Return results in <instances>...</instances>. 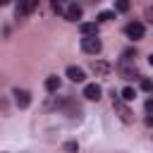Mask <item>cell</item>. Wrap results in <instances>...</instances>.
Instances as JSON below:
<instances>
[{"label":"cell","instance_id":"15","mask_svg":"<svg viewBox=\"0 0 153 153\" xmlns=\"http://www.w3.org/2000/svg\"><path fill=\"white\" fill-rule=\"evenodd\" d=\"M115 10H117V12H127V10H129V0H117V2H115Z\"/></svg>","mask_w":153,"mask_h":153},{"label":"cell","instance_id":"5","mask_svg":"<svg viewBox=\"0 0 153 153\" xmlns=\"http://www.w3.org/2000/svg\"><path fill=\"white\" fill-rule=\"evenodd\" d=\"M91 72L98 74V76H108V74L112 72V65H108V62H103V60H93V62H91Z\"/></svg>","mask_w":153,"mask_h":153},{"label":"cell","instance_id":"17","mask_svg":"<svg viewBox=\"0 0 153 153\" xmlns=\"http://www.w3.org/2000/svg\"><path fill=\"white\" fill-rule=\"evenodd\" d=\"M76 148H79V146H76V141H67V143H65V151H67V153H74Z\"/></svg>","mask_w":153,"mask_h":153},{"label":"cell","instance_id":"16","mask_svg":"<svg viewBox=\"0 0 153 153\" xmlns=\"http://www.w3.org/2000/svg\"><path fill=\"white\" fill-rule=\"evenodd\" d=\"M141 88H143L146 93H151V91H153V81H151V79H141Z\"/></svg>","mask_w":153,"mask_h":153},{"label":"cell","instance_id":"22","mask_svg":"<svg viewBox=\"0 0 153 153\" xmlns=\"http://www.w3.org/2000/svg\"><path fill=\"white\" fill-rule=\"evenodd\" d=\"M148 62H151V65H153V55H148Z\"/></svg>","mask_w":153,"mask_h":153},{"label":"cell","instance_id":"14","mask_svg":"<svg viewBox=\"0 0 153 153\" xmlns=\"http://www.w3.org/2000/svg\"><path fill=\"white\" fill-rule=\"evenodd\" d=\"M110 19H115V12H110V10H105V12L98 14V22H110Z\"/></svg>","mask_w":153,"mask_h":153},{"label":"cell","instance_id":"21","mask_svg":"<svg viewBox=\"0 0 153 153\" xmlns=\"http://www.w3.org/2000/svg\"><path fill=\"white\" fill-rule=\"evenodd\" d=\"M7 2H10V0H0V5H7Z\"/></svg>","mask_w":153,"mask_h":153},{"label":"cell","instance_id":"13","mask_svg":"<svg viewBox=\"0 0 153 153\" xmlns=\"http://www.w3.org/2000/svg\"><path fill=\"white\" fill-rule=\"evenodd\" d=\"M120 96H122V100H124V103H129V100H134V98H136V91H134L131 86H127V88H122V93H120Z\"/></svg>","mask_w":153,"mask_h":153},{"label":"cell","instance_id":"2","mask_svg":"<svg viewBox=\"0 0 153 153\" xmlns=\"http://www.w3.org/2000/svg\"><path fill=\"white\" fill-rule=\"evenodd\" d=\"M81 50L88 53V55H98V53L103 50V43H100L98 36H84V38H81Z\"/></svg>","mask_w":153,"mask_h":153},{"label":"cell","instance_id":"12","mask_svg":"<svg viewBox=\"0 0 153 153\" xmlns=\"http://www.w3.org/2000/svg\"><path fill=\"white\" fill-rule=\"evenodd\" d=\"M45 88H48L50 93L60 91V76H48V79H45Z\"/></svg>","mask_w":153,"mask_h":153},{"label":"cell","instance_id":"8","mask_svg":"<svg viewBox=\"0 0 153 153\" xmlns=\"http://www.w3.org/2000/svg\"><path fill=\"white\" fill-rule=\"evenodd\" d=\"M100 93H103V88L98 84H86L84 86V98H88V100H98Z\"/></svg>","mask_w":153,"mask_h":153},{"label":"cell","instance_id":"20","mask_svg":"<svg viewBox=\"0 0 153 153\" xmlns=\"http://www.w3.org/2000/svg\"><path fill=\"white\" fill-rule=\"evenodd\" d=\"M146 17H148V22H153V7H148V10H146Z\"/></svg>","mask_w":153,"mask_h":153},{"label":"cell","instance_id":"4","mask_svg":"<svg viewBox=\"0 0 153 153\" xmlns=\"http://www.w3.org/2000/svg\"><path fill=\"white\" fill-rule=\"evenodd\" d=\"M124 31H127V36L129 38H143V33H146V29H143V24L141 22H129L127 26H124Z\"/></svg>","mask_w":153,"mask_h":153},{"label":"cell","instance_id":"1","mask_svg":"<svg viewBox=\"0 0 153 153\" xmlns=\"http://www.w3.org/2000/svg\"><path fill=\"white\" fill-rule=\"evenodd\" d=\"M112 108H115V112L120 115V120L124 122V124H131L134 122V115H131V110H129V105L122 100V96H117V93H112Z\"/></svg>","mask_w":153,"mask_h":153},{"label":"cell","instance_id":"11","mask_svg":"<svg viewBox=\"0 0 153 153\" xmlns=\"http://www.w3.org/2000/svg\"><path fill=\"white\" fill-rule=\"evenodd\" d=\"M79 29H81L84 36H96V33H98V24H96V22H81Z\"/></svg>","mask_w":153,"mask_h":153},{"label":"cell","instance_id":"19","mask_svg":"<svg viewBox=\"0 0 153 153\" xmlns=\"http://www.w3.org/2000/svg\"><path fill=\"white\" fill-rule=\"evenodd\" d=\"M143 122H146V127H153V115H148V117H146Z\"/></svg>","mask_w":153,"mask_h":153},{"label":"cell","instance_id":"18","mask_svg":"<svg viewBox=\"0 0 153 153\" xmlns=\"http://www.w3.org/2000/svg\"><path fill=\"white\" fill-rule=\"evenodd\" d=\"M146 110H148V112H153V98H148V100H146Z\"/></svg>","mask_w":153,"mask_h":153},{"label":"cell","instance_id":"3","mask_svg":"<svg viewBox=\"0 0 153 153\" xmlns=\"http://www.w3.org/2000/svg\"><path fill=\"white\" fill-rule=\"evenodd\" d=\"M117 72H120L122 79H134V76H136V67H134V62H129V60H124V57H122V62L117 65Z\"/></svg>","mask_w":153,"mask_h":153},{"label":"cell","instance_id":"10","mask_svg":"<svg viewBox=\"0 0 153 153\" xmlns=\"http://www.w3.org/2000/svg\"><path fill=\"white\" fill-rule=\"evenodd\" d=\"M67 76H69L72 81H76V84H81V81L86 79L84 69H81V67H74V65H72V67H67Z\"/></svg>","mask_w":153,"mask_h":153},{"label":"cell","instance_id":"6","mask_svg":"<svg viewBox=\"0 0 153 153\" xmlns=\"http://www.w3.org/2000/svg\"><path fill=\"white\" fill-rule=\"evenodd\" d=\"M14 103L24 110V108H29V103H31V93L26 91V88H14Z\"/></svg>","mask_w":153,"mask_h":153},{"label":"cell","instance_id":"9","mask_svg":"<svg viewBox=\"0 0 153 153\" xmlns=\"http://www.w3.org/2000/svg\"><path fill=\"white\" fill-rule=\"evenodd\" d=\"M81 14H84V10H81L76 2H74V5H69V7L65 10V17H67L69 22H79V19H81Z\"/></svg>","mask_w":153,"mask_h":153},{"label":"cell","instance_id":"7","mask_svg":"<svg viewBox=\"0 0 153 153\" xmlns=\"http://www.w3.org/2000/svg\"><path fill=\"white\" fill-rule=\"evenodd\" d=\"M29 12H31V2L29 0H17L14 2V17L17 19H26Z\"/></svg>","mask_w":153,"mask_h":153}]
</instances>
